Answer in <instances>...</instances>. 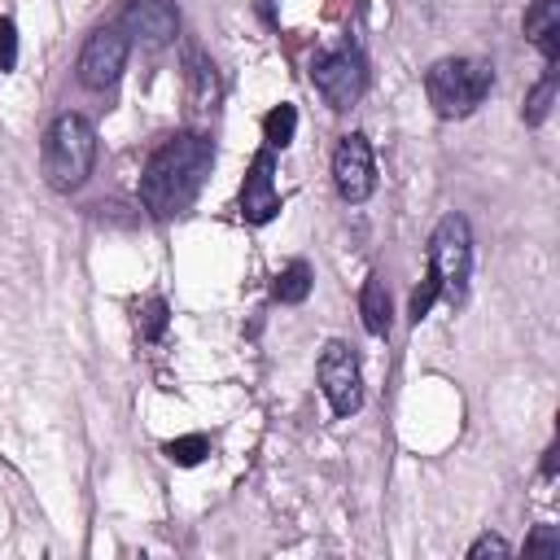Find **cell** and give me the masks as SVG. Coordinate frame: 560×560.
Returning <instances> with one entry per match:
<instances>
[{
	"label": "cell",
	"instance_id": "5",
	"mask_svg": "<svg viewBox=\"0 0 560 560\" xmlns=\"http://www.w3.org/2000/svg\"><path fill=\"white\" fill-rule=\"evenodd\" d=\"M429 267L438 271L446 298H464L468 267H472V236H468V223L459 214H446L438 223V232L429 241Z\"/></svg>",
	"mask_w": 560,
	"mask_h": 560
},
{
	"label": "cell",
	"instance_id": "17",
	"mask_svg": "<svg viewBox=\"0 0 560 560\" xmlns=\"http://www.w3.org/2000/svg\"><path fill=\"white\" fill-rule=\"evenodd\" d=\"M556 83H560V74H556V66H551V70L542 74V83H538V88L525 96V122H529V127H538V122L547 118L551 96H556Z\"/></svg>",
	"mask_w": 560,
	"mask_h": 560
},
{
	"label": "cell",
	"instance_id": "16",
	"mask_svg": "<svg viewBox=\"0 0 560 560\" xmlns=\"http://www.w3.org/2000/svg\"><path fill=\"white\" fill-rule=\"evenodd\" d=\"M311 293V267L298 258V262H289L280 276H276V298L280 302H302Z\"/></svg>",
	"mask_w": 560,
	"mask_h": 560
},
{
	"label": "cell",
	"instance_id": "21",
	"mask_svg": "<svg viewBox=\"0 0 560 560\" xmlns=\"http://www.w3.org/2000/svg\"><path fill=\"white\" fill-rule=\"evenodd\" d=\"M525 556H560V534L556 529H538L529 542H525Z\"/></svg>",
	"mask_w": 560,
	"mask_h": 560
},
{
	"label": "cell",
	"instance_id": "15",
	"mask_svg": "<svg viewBox=\"0 0 560 560\" xmlns=\"http://www.w3.org/2000/svg\"><path fill=\"white\" fill-rule=\"evenodd\" d=\"M293 127H298V109L293 105H276L267 118H262V140L267 149H284L293 140Z\"/></svg>",
	"mask_w": 560,
	"mask_h": 560
},
{
	"label": "cell",
	"instance_id": "6",
	"mask_svg": "<svg viewBox=\"0 0 560 560\" xmlns=\"http://www.w3.org/2000/svg\"><path fill=\"white\" fill-rule=\"evenodd\" d=\"M319 389L328 398V407L337 416H350L359 411L363 402V376H359V359L350 354L346 341H328L324 354H319Z\"/></svg>",
	"mask_w": 560,
	"mask_h": 560
},
{
	"label": "cell",
	"instance_id": "20",
	"mask_svg": "<svg viewBox=\"0 0 560 560\" xmlns=\"http://www.w3.org/2000/svg\"><path fill=\"white\" fill-rule=\"evenodd\" d=\"M18 66V31L9 18H0V70H13Z\"/></svg>",
	"mask_w": 560,
	"mask_h": 560
},
{
	"label": "cell",
	"instance_id": "23",
	"mask_svg": "<svg viewBox=\"0 0 560 560\" xmlns=\"http://www.w3.org/2000/svg\"><path fill=\"white\" fill-rule=\"evenodd\" d=\"M542 472L556 477V446H547V459H542Z\"/></svg>",
	"mask_w": 560,
	"mask_h": 560
},
{
	"label": "cell",
	"instance_id": "1",
	"mask_svg": "<svg viewBox=\"0 0 560 560\" xmlns=\"http://www.w3.org/2000/svg\"><path fill=\"white\" fill-rule=\"evenodd\" d=\"M210 158H214V153H210V140H206V136H197V131L171 136V140L149 158V166H144V175H140V201H144V210L158 214V219L184 214V210L197 201L201 184H206Z\"/></svg>",
	"mask_w": 560,
	"mask_h": 560
},
{
	"label": "cell",
	"instance_id": "10",
	"mask_svg": "<svg viewBox=\"0 0 560 560\" xmlns=\"http://www.w3.org/2000/svg\"><path fill=\"white\" fill-rule=\"evenodd\" d=\"M241 214H245V223H271L280 214V192L271 179V149H262L249 162V175L241 184Z\"/></svg>",
	"mask_w": 560,
	"mask_h": 560
},
{
	"label": "cell",
	"instance_id": "14",
	"mask_svg": "<svg viewBox=\"0 0 560 560\" xmlns=\"http://www.w3.org/2000/svg\"><path fill=\"white\" fill-rule=\"evenodd\" d=\"M162 455L171 464H179V468H192V464H201L210 455V442H206V433H184V438H171L162 446Z\"/></svg>",
	"mask_w": 560,
	"mask_h": 560
},
{
	"label": "cell",
	"instance_id": "2",
	"mask_svg": "<svg viewBox=\"0 0 560 560\" xmlns=\"http://www.w3.org/2000/svg\"><path fill=\"white\" fill-rule=\"evenodd\" d=\"M96 162V131L83 114H61L44 136V179L57 192H74Z\"/></svg>",
	"mask_w": 560,
	"mask_h": 560
},
{
	"label": "cell",
	"instance_id": "8",
	"mask_svg": "<svg viewBox=\"0 0 560 560\" xmlns=\"http://www.w3.org/2000/svg\"><path fill=\"white\" fill-rule=\"evenodd\" d=\"M118 31L149 48H162L179 35V9L171 0H127V9L118 13Z\"/></svg>",
	"mask_w": 560,
	"mask_h": 560
},
{
	"label": "cell",
	"instance_id": "13",
	"mask_svg": "<svg viewBox=\"0 0 560 560\" xmlns=\"http://www.w3.org/2000/svg\"><path fill=\"white\" fill-rule=\"evenodd\" d=\"M214 96H219V74H214V66H210L201 52H188V105L201 114V109L214 105Z\"/></svg>",
	"mask_w": 560,
	"mask_h": 560
},
{
	"label": "cell",
	"instance_id": "12",
	"mask_svg": "<svg viewBox=\"0 0 560 560\" xmlns=\"http://www.w3.org/2000/svg\"><path fill=\"white\" fill-rule=\"evenodd\" d=\"M359 315H363V328L372 337H385L389 332V293H385V280L381 276H368V284L359 293Z\"/></svg>",
	"mask_w": 560,
	"mask_h": 560
},
{
	"label": "cell",
	"instance_id": "22",
	"mask_svg": "<svg viewBox=\"0 0 560 560\" xmlns=\"http://www.w3.org/2000/svg\"><path fill=\"white\" fill-rule=\"evenodd\" d=\"M481 556H508V542L499 534H481L472 547H468V560H481Z\"/></svg>",
	"mask_w": 560,
	"mask_h": 560
},
{
	"label": "cell",
	"instance_id": "11",
	"mask_svg": "<svg viewBox=\"0 0 560 560\" xmlns=\"http://www.w3.org/2000/svg\"><path fill=\"white\" fill-rule=\"evenodd\" d=\"M525 35L547 57V66H556V57H560V4L556 0H534L525 9Z\"/></svg>",
	"mask_w": 560,
	"mask_h": 560
},
{
	"label": "cell",
	"instance_id": "4",
	"mask_svg": "<svg viewBox=\"0 0 560 560\" xmlns=\"http://www.w3.org/2000/svg\"><path fill=\"white\" fill-rule=\"evenodd\" d=\"M311 83L332 109H350L368 88V61L354 48H328L311 61Z\"/></svg>",
	"mask_w": 560,
	"mask_h": 560
},
{
	"label": "cell",
	"instance_id": "18",
	"mask_svg": "<svg viewBox=\"0 0 560 560\" xmlns=\"http://www.w3.org/2000/svg\"><path fill=\"white\" fill-rule=\"evenodd\" d=\"M438 293H442V280H438V271L429 267V271H424V284L411 293V319H416V324L429 315V306L438 302Z\"/></svg>",
	"mask_w": 560,
	"mask_h": 560
},
{
	"label": "cell",
	"instance_id": "19",
	"mask_svg": "<svg viewBox=\"0 0 560 560\" xmlns=\"http://www.w3.org/2000/svg\"><path fill=\"white\" fill-rule=\"evenodd\" d=\"M162 328H166V302H162V298H153V302L144 306V315H140V332H144L149 341H158V337H162Z\"/></svg>",
	"mask_w": 560,
	"mask_h": 560
},
{
	"label": "cell",
	"instance_id": "7",
	"mask_svg": "<svg viewBox=\"0 0 560 560\" xmlns=\"http://www.w3.org/2000/svg\"><path fill=\"white\" fill-rule=\"evenodd\" d=\"M122 66H127V35L118 26H101L88 35V44L79 52V83L92 92H105L118 83Z\"/></svg>",
	"mask_w": 560,
	"mask_h": 560
},
{
	"label": "cell",
	"instance_id": "9",
	"mask_svg": "<svg viewBox=\"0 0 560 560\" xmlns=\"http://www.w3.org/2000/svg\"><path fill=\"white\" fill-rule=\"evenodd\" d=\"M332 179L346 201H363L372 192L376 171H372V149L363 136H341V144L332 153Z\"/></svg>",
	"mask_w": 560,
	"mask_h": 560
},
{
	"label": "cell",
	"instance_id": "3",
	"mask_svg": "<svg viewBox=\"0 0 560 560\" xmlns=\"http://www.w3.org/2000/svg\"><path fill=\"white\" fill-rule=\"evenodd\" d=\"M490 79H494V70L481 57H442L424 74V92L442 118H464L486 101Z\"/></svg>",
	"mask_w": 560,
	"mask_h": 560
}]
</instances>
